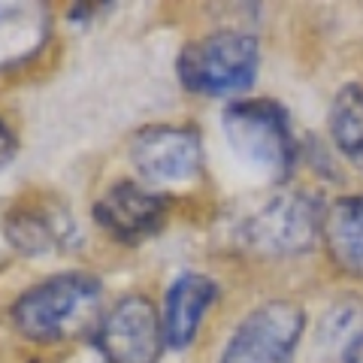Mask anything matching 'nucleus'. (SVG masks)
Wrapping results in <instances>:
<instances>
[{
    "mask_svg": "<svg viewBox=\"0 0 363 363\" xmlns=\"http://www.w3.org/2000/svg\"><path fill=\"white\" fill-rule=\"evenodd\" d=\"M100 281L88 272H61L28 288L13 306V324L30 342H58L88 318Z\"/></svg>",
    "mask_w": 363,
    "mask_h": 363,
    "instance_id": "f257e3e1",
    "label": "nucleus"
},
{
    "mask_svg": "<svg viewBox=\"0 0 363 363\" xmlns=\"http://www.w3.org/2000/svg\"><path fill=\"white\" fill-rule=\"evenodd\" d=\"M176 76L194 94H240L257 76V40L240 30H215L179 52Z\"/></svg>",
    "mask_w": 363,
    "mask_h": 363,
    "instance_id": "f03ea898",
    "label": "nucleus"
},
{
    "mask_svg": "<svg viewBox=\"0 0 363 363\" xmlns=\"http://www.w3.org/2000/svg\"><path fill=\"white\" fill-rule=\"evenodd\" d=\"M224 133L230 149L260 173L285 176L297 157L291 118L276 100H236L224 109Z\"/></svg>",
    "mask_w": 363,
    "mask_h": 363,
    "instance_id": "7ed1b4c3",
    "label": "nucleus"
},
{
    "mask_svg": "<svg viewBox=\"0 0 363 363\" xmlns=\"http://www.w3.org/2000/svg\"><path fill=\"white\" fill-rule=\"evenodd\" d=\"M321 218L324 209L312 194H279L240 227V240L248 252L267 257L300 255L321 233Z\"/></svg>",
    "mask_w": 363,
    "mask_h": 363,
    "instance_id": "20e7f679",
    "label": "nucleus"
},
{
    "mask_svg": "<svg viewBox=\"0 0 363 363\" xmlns=\"http://www.w3.org/2000/svg\"><path fill=\"white\" fill-rule=\"evenodd\" d=\"M306 312L291 300H269L236 327L221 363H294Z\"/></svg>",
    "mask_w": 363,
    "mask_h": 363,
    "instance_id": "39448f33",
    "label": "nucleus"
},
{
    "mask_svg": "<svg viewBox=\"0 0 363 363\" xmlns=\"http://www.w3.org/2000/svg\"><path fill=\"white\" fill-rule=\"evenodd\" d=\"M104 363H157L164 345V324L145 297H124L109 309L94 333Z\"/></svg>",
    "mask_w": 363,
    "mask_h": 363,
    "instance_id": "423d86ee",
    "label": "nucleus"
},
{
    "mask_svg": "<svg viewBox=\"0 0 363 363\" xmlns=\"http://www.w3.org/2000/svg\"><path fill=\"white\" fill-rule=\"evenodd\" d=\"M130 164L149 182H188L203 167V143L194 128L179 124H152L130 143Z\"/></svg>",
    "mask_w": 363,
    "mask_h": 363,
    "instance_id": "0eeeda50",
    "label": "nucleus"
},
{
    "mask_svg": "<svg viewBox=\"0 0 363 363\" xmlns=\"http://www.w3.org/2000/svg\"><path fill=\"white\" fill-rule=\"evenodd\" d=\"M94 218L109 236H116L124 245H140L161 233L167 218V200L155 191L121 179L104 191V197L94 203Z\"/></svg>",
    "mask_w": 363,
    "mask_h": 363,
    "instance_id": "6e6552de",
    "label": "nucleus"
},
{
    "mask_svg": "<svg viewBox=\"0 0 363 363\" xmlns=\"http://www.w3.org/2000/svg\"><path fill=\"white\" fill-rule=\"evenodd\" d=\"M6 240L21 255L64 252L76 242V224L61 203H28L6 215Z\"/></svg>",
    "mask_w": 363,
    "mask_h": 363,
    "instance_id": "1a4fd4ad",
    "label": "nucleus"
},
{
    "mask_svg": "<svg viewBox=\"0 0 363 363\" xmlns=\"http://www.w3.org/2000/svg\"><path fill=\"white\" fill-rule=\"evenodd\" d=\"M215 297H218V288L203 272H182L169 285L164 300V339L169 348L191 345Z\"/></svg>",
    "mask_w": 363,
    "mask_h": 363,
    "instance_id": "9d476101",
    "label": "nucleus"
},
{
    "mask_svg": "<svg viewBox=\"0 0 363 363\" xmlns=\"http://www.w3.org/2000/svg\"><path fill=\"white\" fill-rule=\"evenodd\" d=\"M327 252L339 269L363 279V194L342 197L327 206L321 218Z\"/></svg>",
    "mask_w": 363,
    "mask_h": 363,
    "instance_id": "9b49d317",
    "label": "nucleus"
},
{
    "mask_svg": "<svg viewBox=\"0 0 363 363\" xmlns=\"http://www.w3.org/2000/svg\"><path fill=\"white\" fill-rule=\"evenodd\" d=\"M45 33H49V16L43 6L0 4V70L37 55Z\"/></svg>",
    "mask_w": 363,
    "mask_h": 363,
    "instance_id": "f8f14e48",
    "label": "nucleus"
},
{
    "mask_svg": "<svg viewBox=\"0 0 363 363\" xmlns=\"http://www.w3.org/2000/svg\"><path fill=\"white\" fill-rule=\"evenodd\" d=\"M330 136L357 169H363V82L339 91L330 112Z\"/></svg>",
    "mask_w": 363,
    "mask_h": 363,
    "instance_id": "ddd939ff",
    "label": "nucleus"
},
{
    "mask_svg": "<svg viewBox=\"0 0 363 363\" xmlns=\"http://www.w3.org/2000/svg\"><path fill=\"white\" fill-rule=\"evenodd\" d=\"M13 155H16V140H13V133H9L6 124L0 121V167H6L13 161Z\"/></svg>",
    "mask_w": 363,
    "mask_h": 363,
    "instance_id": "4468645a",
    "label": "nucleus"
},
{
    "mask_svg": "<svg viewBox=\"0 0 363 363\" xmlns=\"http://www.w3.org/2000/svg\"><path fill=\"white\" fill-rule=\"evenodd\" d=\"M345 363H363V333L354 336L345 348Z\"/></svg>",
    "mask_w": 363,
    "mask_h": 363,
    "instance_id": "2eb2a0df",
    "label": "nucleus"
}]
</instances>
